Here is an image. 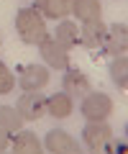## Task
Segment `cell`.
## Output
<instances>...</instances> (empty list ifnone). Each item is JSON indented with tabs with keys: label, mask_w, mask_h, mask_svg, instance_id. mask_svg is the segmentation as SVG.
<instances>
[{
	"label": "cell",
	"mask_w": 128,
	"mask_h": 154,
	"mask_svg": "<svg viewBox=\"0 0 128 154\" xmlns=\"http://www.w3.org/2000/svg\"><path fill=\"white\" fill-rule=\"evenodd\" d=\"M16 33L23 44L36 46L41 38L46 36V18L41 16L36 8H21L16 13Z\"/></svg>",
	"instance_id": "6da1fadb"
},
{
	"label": "cell",
	"mask_w": 128,
	"mask_h": 154,
	"mask_svg": "<svg viewBox=\"0 0 128 154\" xmlns=\"http://www.w3.org/2000/svg\"><path fill=\"white\" fill-rule=\"evenodd\" d=\"M79 113L85 121H108V116L113 113V98L97 90H90L79 103Z\"/></svg>",
	"instance_id": "7a4b0ae2"
},
{
	"label": "cell",
	"mask_w": 128,
	"mask_h": 154,
	"mask_svg": "<svg viewBox=\"0 0 128 154\" xmlns=\"http://www.w3.org/2000/svg\"><path fill=\"white\" fill-rule=\"evenodd\" d=\"M110 141H115V134L108 121H87V126L82 128V144L90 154H97Z\"/></svg>",
	"instance_id": "3957f363"
},
{
	"label": "cell",
	"mask_w": 128,
	"mask_h": 154,
	"mask_svg": "<svg viewBox=\"0 0 128 154\" xmlns=\"http://www.w3.org/2000/svg\"><path fill=\"white\" fill-rule=\"evenodd\" d=\"M51 82V69L46 64H26L18 72V88L23 93H41Z\"/></svg>",
	"instance_id": "277c9868"
},
{
	"label": "cell",
	"mask_w": 128,
	"mask_h": 154,
	"mask_svg": "<svg viewBox=\"0 0 128 154\" xmlns=\"http://www.w3.org/2000/svg\"><path fill=\"white\" fill-rule=\"evenodd\" d=\"M36 46H39V54H41V59H44V64L49 67V69L64 72V69L69 67V51L64 49L61 44H56L49 33H46V36L41 38Z\"/></svg>",
	"instance_id": "5b68a950"
},
{
	"label": "cell",
	"mask_w": 128,
	"mask_h": 154,
	"mask_svg": "<svg viewBox=\"0 0 128 154\" xmlns=\"http://www.w3.org/2000/svg\"><path fill=\"white\" fill-rule=\"evenodd\" d=\"M41 144H44V149L51 152V154H82L79 141L69 131H64V128H51V131L44 136Z\"/></svg>",
	"instance_id": "8992f818"
},
{
	"label": "cell",
	"mask_w": 128,
	"mask_h": 154,
	"mask_svg": "<svg viewBox=\"0 0 128 154\" xmlns=\"http://www.w3.org/2000/svg\"><path fill=\"white\" fill-rule=\"evenodd\" d=\"M16 110L21 113L23 121H39L46 113V98L41 93H23L16 103Z\"/></svg>",
	"instance_id": "52a82bcc"
},
{
	"label": "cell",
	"mask_w": 128,
	"mask_h": 154,
	"mask_svg": "<svg viewBox=\"0 0 128 154\" xmlns=\"http://www.w3.org/2000/svg\"><path fill=\"white\" fill-rule=\"evenodd\" d=\"M8 149H10L13 154H46L41 139L36 136L34 131H28V128H21L18 134H13Z\"/></svg>",
	"instance_id": "ba28073f"
},
{
	"label": "cell",
	"mask_w": 128,
	"mask_h": 154,
	"mask_svg": "<svg viewBox=\"0 0 128 154\" xmlns=\"http://www.w3.org/2000/svg\"><path fill=\"white\" fill-rule=\"evenodd\" d=\"M61 85H64V93L69 95V98H85V95L90 93V77L85 75V72L79 69H72V67H67L64 69V77H61Z\"/></svg>",
	"instance_id": "9c48e42d"
},
{
	"label": "cell",
	"mask_w": 128,
	"mask_h": 154,
	"mask_svg": "<svg viewBox=\"0 0 128 154\" xmlns=\"http://www.w3.org/2000/svg\"><path fill=\"white\" fill-rule=\"evenodd\" d=\"M103 49L110 57H126V49H128V28H126V23H115L113 28H108Z\"/></svg>",
	"instance_id": "30bf717a"
},
{
	"label": "cell",
	"mask_w": 128,
	"mask_h": 154,
	"mask_svg": "<svg viewBox=\"0 0 128 154\" xmlns=\"http://www.w3.org/2000/svg\"><path fill=\"white\" fill-rule=\"evenodd\" d=\"M105 36H108V26L100 18L97 21H90V23H82V28H79V44L85 49H97V46H103Z\"/></svg>",
	"instance_id": "8fae6325"
},
{
	"label": "cell",
	"mask_w": 128,
	"mask_h": 154,
	"mask_svg": "<svg viewBox=\"0 0 128 154\" xmlns=\"http://www.w3.org/2000/svg\"><path fill=\"white\" fill-rule=\"evenodd\" d=\"M74 110V100L69 98L64 90L61 93H54L46 98V113L51 116V118H56V121H64V118H69Z\"/></svg>",
	"instance_id": "7c38bea8"
},
{
	"label": "cell",
	"mask_w": 128,
	"mask_h": 154,
	"mask_svg": "<svg viewBox=\"0 0 128 154\" xmlns=\"http://www.w3.org/2000/svg\"><path fill=\"white\" fill-rule=\"evenodd\" d=\"M36 11L44 18L51 21H64V18L72 13V0H36Z\"/></svg>",
	"instance_id": "4fadbf2b"
},
{
	"label": "cell",
	"mask_w": 128,
	"mask_h": 154,
	"mask_svg": "<svg viewBox=\"0 0 128 154\" xmlns=\"http://www.w3.org/2000/svg\"><path fill=\"white\" fill-rule=\"evenodd\" d=\"M56 41V44H61L64 49H72V46H77L79 44V28H77V23L74 21H64L61 23H56V28H54V36H51Z\"/></svg>",
	"instance_id": "5bb4252c"
},
{
	"label": "cell",
	"mask_w": 128,
	"mask_h": 154,
	"mask_svg": "<svg viewBox=\"0 0 128 154\" xmlns=\"http://www.w3.org/2000/svg\"><path fill=\"white\" fill-rule=\"evenodd\" d=\"M72 13L79 23H90L103 16V5L100 0H72Z\"/></svg>",
	"instance_id": "9a60e30c"
},
{
	"label": "cell",
	"mask_w": 128,
	"mask_h": 154,
	"mask_svg": "<svg viewBox=\"0 0 128 154\" xmlns=\"http://www.w3.org/2000/svg\"><path fill=\"white\" fill-rule=\"evenodd\" d=\"M23 118H21V113H18L13 105H0V131H5V134H18L23 128Z\"/></svg>",
	"instance_id": "2e32d148"
},
{
	"label": "cell",
	"mask_w": 128,
	"mask_h": 154,
	"mask_svg": "<svg viewBox=\"0 0 128 154\" xmlns=\"http://www.w3.org/2000/svg\"><path fill=\"white\" fill-rule=\"evenodd\" d=\"M110 80L121 90L128 88V59L126 57H113V62H110Z\"/></svg>",
	"instance_id": "e0dca14e"
},
{
	"label": "cell",
	"mask_w": 128,
	"mask_h": 154,
	"mask_svg": "<svg viewBox=\"0 0 128 154\" xmlns=\"http://www.w3.org/2000/svg\"><path fill=\"white\" fill-rule=\"evenodd\" d=\"M13 88H16V75H13V72L8 69V64H5V62L0 59V95L13 93Z\"/></svg>",
	"instance_id": "ac0fdd59"
},
{
	"label": "cell",
	"mask_w": 128,
	"mask_h": 154,
	"mask_svg": "<svg viewBox=\"0 0 128 154\" xmlns=\"http://www.w3.org/2000/svg\"><path fill=\"white\" fill-rule=\"evenodd\" d=\"M8 146H10V134H5V131H0V154L5 152Z\"/></svg>",
	"instance_id": "d6986e66"
},
{
	"label": "cell",
	"mask_w": 128,
	"mask_h": 154,
	"mask_svg": "<svg viewBox=\"0 0 128 154\" xmlns=\"http://www.w3.org/2000/svg\"><path fill=\"white\" fill-rule=\"evenodd\" d=\"M0 44H3V38H0Z\"/></svg>",
	"instance_id": "ffe728a7"
},
{
	"label": "cell",
	"mask_w": 128,
	"mask_h": 154,
	"mask_svg": "<svg viewBox=\"0 0 128 154\" xmlns=\"http://www.w3.org/2000/svg\"><path fill=\"white\" fill-rule=\"evenodd\" d=\"M3 154H5V152H3Z\"/></svg>",
	"instance_id": "44dd1931"
}]
</instances>
